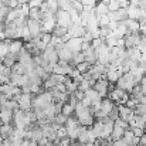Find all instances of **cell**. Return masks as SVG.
<instances>
[{
    "label": "cell",
    "mask_w": 146,
    "mask_h": 146,
    "mask_svg": "<svg viewBox=\"0 0 146 146\" xmlns=\"http://www.w3.org/2000/svg\"><path fill=\"white\" fill-rule=\"evenodd\" d=\"M135 85H136V82H135L133 74L131 71L126 72V74H122L121 78L116 81V87L121 88V90H123V91H126V92H129V94L132 92V90H133Z\"/></svg>",
    "instance_id": "1"
},
{
    "label": "cell",
    "mask_w": 146,
    "mask_h": 146,
    "mask_svg": "<svg viewBox=\"0 0 146 146\" xmlns=\"http://www.w3.org/2000/svg\"><path fill=\"white\" fill-rule=\"evenodd\" d=\"M51 102H54V98H52V95L50 94L48 91H46L43 94L34 95V98H33V108H43L44 109Z\"/></svg>",
    "instance_id": "2"
},
{
    "label": "cell",
    "mask_w": 146,
    "mask_h": 146,
    "mask_svg": "<svg viewBox=\"0 0 146 146\" xmlns=\"http://www.w3.org/2000/svg\"><path fill=\"white\" fill-rule=\"evenodd\" d=\"M41 55L44 57L46 61H48V62H51V64H57L58 60H60V57H58V51L55 50V46L51 44V43L47 44V48L41 52Z\"/></svg>",
    "instance_id": "3"
},
{
    "label": "cell",
    "mask_w": 146,
    "mask_h": 146,
    "mask_svg": "<svg viewBox=\"0 0 146 146\" xmlns=\"http://www.w3.org/2000/svg\"><path fill=\"white\" fill-rule=\"evenodd\" d=\"M142 34L141 33H129L128 36H125V48H133V47H139V44L142 43Z\"/></svg>",
    "instance_id": "4"
},
{
    "label": "cell",
    "mask_w": 146,
    "mask_h": 146,
    "mask_svg": "<svg viewBox=\"0 0 146 146\" xmlns=\"http://www.w3.org/2000/svg\"><path fill=\"white\" fill-rule=\"evenodd\" d=\"M55 17H57V24L58 26H62V27H70L72 26V20H71V16H70V11H65V10H58L55 13Z\"/></svg>",
    "instance_id": "5"
},
{
    "label": "cell",
    "mask_w": 146,
    "mask_h": 146,
    "mask_svg": "<svg viewBox=\"0 0 146 146\" xmlns=\"http://www.w3.org/2000/svg\"><path fill=\"white\" fill-rule=\"evenodd\" d=\"M108 85H109V81L106 78H98L97 81H95L94 90L101 95V98H106L108 94H109L108 92Z\"/></svg>",
    "instance_id": "6"
},
{
    "label": "cell",
    "mask_w": 146,
    "mask_h": 146,
    "mask_svg": "<svg viewBox=\"0 0 146 146\" xmlns=\"http://www.w3.org/2000/svg\"><path fill=\"white\" fill-rule=\"evenodd\" d=\"M33 94H21L20 99L17 101L19 102V108L23 109V111H31L33 109Z\"/></svg>",
    "instance_id": "7"
},
{
    "label": "cell",
    "mask_w": 146,
    "mask_h": 146,
    "mask_svg": "<svg viewBox=\"0 0 146 146\" xmlns=\"http://www.w3.org/2000/svg\"><path fill=\"white\" fill-rule=\"evenodd\" d=\"M118 109H119V118L125 119V121H131L132 118H135V109L132 108H128L126 105H116Z\"/></svg>",
    "instance_id": "8"
},
{
    "label": "cell",
    "mask_w": 146,
    "mask_h": 146,
    "mask_svg": "<svg viewBox=\"0 0 146 146\" xmlns=\"http://www.w3.org/2000/svg\"><path fill=\"white\" fill-rule=\"evenodd\" d=\"M82 41H84V40H82V38H80V37H71V38L65 43V46L71 50L74 54H77V52H80V51H81Z\"/></svg>",
    "instance_id": "9"
},
{
    "label": "cell",
    "mask_w": 146,
    "mask_h": 146,
    "mask_svg": "<svg viewBox=\"0 0 146 146\" xmlns=\"http://www.w3.org/2000/svg\"><path fill=\"white\" fill-rule=\"evenodd\" d=\"M14 131H16V126H14L13 122H11V123H3V125L0 126V135H1L3 139L11 138V136L14 135Z\"/></svg>",
    "instance_id": "10"
},
{
    "label": "cell",
    "mask_w": 146,
    "mask_h": 146,
    "mask_svg": "<svg viewBox=\"0 0 146 146\" xmlns=\"http://www.w3.org/2000/svg\"><path fill=\"white\" fill-rule=\"evenodd\" d=\"M14 118V111L11 109H6V108H0V123H11Z\"/></svg>",
    "instance_id": "11"
},
{
    "label": "cell",
    "mask_w": 146,
    "mask_h": 146,
    "mask_svg": "<svg viewBox=\"0 0 146 146\" xmlns=\"http://www.w3.org/2000/svg\"><path fill=\"white\" fill-rule=\"evenodd\" d=\"M84 52V55H85V61H88L91 65L92 64H95L98 61V54H97V50L94 48L92 46L90 47V48H87L85 51H82Z\"/></svg>",
    "instance_id": "12"
},
{
    "label": "cell",
    "mask_w": 146,
    "mask_h": 146,
    "mask_svg": "<svg viewBox=\"0 0 146 146\" xmlns=\"http://www.w3.org/2000/svg\"><path fill=\"white\" fill-rule=\"evenodd\" d=\"M125 24L128 27V30L131 33H141V21L139 20H133V19H126Z\"/></svg>",
    "instance_id": "13"
},
{
    "label": "cell",
    "mask_w": 146,
    "mask_h": 146,
    "mask_svg": "<svg viewBox=\"0 0 146 146\" xmlns=\"http://www.w3.org/2000/svg\"><path fill=\"white\" fill-rule=\"evenodd\" d=\"M23 48H24V43H23V40H20V38H16V40H13V41L10 43V52H14V54L19 55V52Z\"/></svg>",
    "instance_id": "14"
},
{
    "label": "cell",
    "mask_w": 146,
    "mask_h": 146,
    "mask_svg": "<svg viewBox=\"0 0 146 146\" xmlns=\"http://www.w3.org/2000/svg\"><path fill=\"white\" fill-rule=\"evenodd\" d=\"M44 11H41L40 9H36V7H31L30 9V14H29V19H33V20H37V21H43L44 20Z\"/></svg>",
    "instance_id": "15"
},
{
    "label": "cell",
    "mask_w": 146,
    "mask_h": 146,
    "mask_svg": "<svg viewBox=\"0 0 146 146\" xmlns=\"http://www.w3.org/2000/svg\"><path fill=\"white\" fill-rule=\"evenodd\" d=\"M17 61H19V55L14 54V52H9V54L3 58V64H4L6 67H10V68H11Z\"/></svg>",
    "instance_id": "16"
},
{
    "label": "cell",
    "mask_w": 146,
    "mask_h": 146,
    "mask_svg": "<svg viewBox=\"0 0 146 146\" xmlns=\"http://www.w3.org/2000/svg\"><path fill=\"white\" fill-rule=\"evenodd\" d=\"M123 133H125V129L123 128H121V126H118V125H115L113 126V131H112V133H111V141H118V139H122V136H123Z\"/></svg>",
    "instance_id": "17"
},
{
    "label": "cell",
    "mask_w": 146,
    "mask_h": 146,
    "mask_svg": "<svg viewBox=\"0 0 146 146\" xmlns=\"http://www.w3.org/2000/svg\"><path fill=\"white\" fill-rule=\"evenodd\" d=\"M126 50H128V52H129V58H131L132 61H136V62H139V61H141V58H142V51L138 48V47L126 48Z\"/></svg>",
    "instance_id": "18"
},
{
    "label": "cell",
    "mask_w": 146,
    "mask_h": 146,
    "mask_svg": "<svg viewBox=\"0 0 146 146\" xmlns=\"http://www.w3.org/2000/svg\"><path fill=\"white\" fill-rule=\"evenodd\" d=\"M121 75H122V72H121V70H113V71H106V80L109 81V82H113V84H116V81L121 78Z\"/></svg>",
    "instance_id": "19"
},
{
    "label": "cell",
    "mask_w": 146,
    "mask_h": 146,
    "mask_svg": "<svg viewBox=\"0 0 146 146\" xmlns=\"http://www.w3.org/2000/svg\"><path fill=\"white\" fill-rule=\"evenodd\" d=\"M65 128H67V131H68V133L71 132V131H74V129H77L78 126H80V122H78V118H68L67 119V122H65V125H64Z\"/></svg>",
    "instance_id": "20"
},
{
    "label": "cell",
    "mask_w": 146,
    "mask_h": 146,
    "mask_svg": "<svg viewBox=\"0 0 146 146\" xmlns=\"http://www.w3.org/2000/svg\"><path fill=\"white\" fill-rule=\"evenodd\" d=\"M125 92H126V91H123V90H121V88H118V87H116L112 92H109V94H108V98H111V99L116 104L121 98L123 97V94H125Z\"/></svg>",
    "instance_id": "21"
},
{
    "label": "cell",
    "mask_w": 146,
    "mask_h": 146,
    "mask_svg": "<svg viewBox=\"0 0 146 146\" xmlns=\"http://www.w3.org/2000/svg\"><path fill=\"white\" fill-rule=\"evenodd\" d=\"M95 13L98 16H102V14H108L109 13V9H108V4L104 3V1H98L95 4Z\"/></svg>",
    "instance_id": "22"
},
{
    "label": "cell",
    "mask_w": 146,
    "mask_h": 146,
    "mask_svg": "<svg viewBox=\"0 0 146 146\" xmlns=\"http://www.w3.org/2000/svg\"><path fill=\"white\" fill-rule=\"evenodd\" d=\"M85 97L88 98L91 102H95V101H99V99H102L101 98V95L98 94L97 91L94 90V88H90L88 91H85Z\"/></svg>",
    "instance_id": "23"
},
{
    "label": "cell",
    "mask_w": 146,
    "mask_h": 146,
    "mask_svg": "<svg viewBox=\"0 0 146 146\" xmlns=\"http://www.w3.org/2000/svg\"><path fill=\"white\" fill-rule=\"evenodd\" d=\"M61 113H64L65 116H71L72 113H75V108L72 106V105H70L68 102H64V105H62V109H61Z\"/></svg>",
    "instance_id": "24"
},
{
    "label": "cell",
    "mask_w": 146,
    "mask_h": 146,
    "mask_svg": "<svg viewBox=\"0 0 146 146\" xmlns=\"http://www.w3.org/2000/svg\"><path fill=\"white\" fill-rule=\"evenodd\" d=\"M10 52V46L4 41H0V62H3V58Z\"/></svg>",
    "instance_id": "25"
},
{
    "label": "cell",
    "mask_w": 146,
    "mask_h": 146,
    "mask_svg": "<svg viewBox=\"0 0 146 146\" xmlns=\"http://www.w3.org/2000/svg\"><path fill=\"white\" fill-rule=\"evenodd\" d=\"M133 138H135V133H133V131H132V129H125V133H123L122 139H123V141L128 143V146H131L132 141H133Z\"/></svg>",
    "instance_id": "26"
},
{
    "label": "cell",
    "mask_w": 146,
    "mask_h": 146,
    "mask_svg": "<svg viewBox=\"0 0 146 146\" xmlns=\"http://www.w3.org/2000/svg\"><path fill=\"white\" fill-rule=\"evenodd\" d=\"M11 72H16V74H26L27 70H26V67H24L20 61H17V62L11 67Z\"/></svg>",
    "instance_id": "27"
},
{
    "label": "cell",
    "mask_w": 146,
    "mask_h": 146,
    "mask_svg": "<svg viewBox=\"0 0 146 146\" xmlns=\"http://www.w3.org/2000/svg\"><path fill=\"white\" fill-rule=\"evenodd\" d=\"M81 74H84V72H88L90 70H91V64L88 62V61H82V62H80V64H77V67H75Z\"/></svg>",
    "instance_id": "28"
},
{
    "label": "cell",
    "mask_w": 146,
    "mask_h": 146,
    "mask_svg": "<svg viewBox=\"0 0 146 146\" xmlns=\"http://www.w3.org/2000/svg\"><path fill=\"white\" fill-rule=\"evenodd\" d=\"M58 4H60V9L65 11H70L72 9V0H58Z\"/></svg>",
    "instance_id": "29"
},
{
    "label": "cell",
    "mask_w": 146,
    "mask_h": 146,
    "mask_svg": "<svg viewBox=\"0 0 146 146\" xmlns=\"http://www.w3.org/2000/svg\"><path fill=\"white\" fill-rule=\"evenodd\" d=\"M68 33V29L67 27H62V26H55V29H54V31H52V34L54 36H58V37H62V36H65Z\"/></svg>",
    "instance_id": "30"
},
{
    "label": "cell",
    "mask_w": 146,
    "mask_h": 146,
    "mask_svg": "<svg viewBox=\"0 0 146 146\" xmlns=\"http://www.w3.org/2000/svg\"><path fill=\"white\" fill-rule=\"evenodd\" d=\"M90 88H92V85H91V82H90L88 80H85V78L78 84V90H80V91H84V92H85V91H88Z\"/></svg>",
    "instance_id": "31"
},
{
    "label": "cell",
    "mask_w": 146,
    "mask_h": 146,
    "mask_svg": "<svg viewBox=\"0 0 146 146\" xmlns=\"http://www.w3.org/2000/svg\"><path fill=\"white\" fill-rule=\"evenodd\" d=\"M47 4H48V7H50V11H52V13H57L60 10L58 0H47Z\"/></svg>",
    "instance_id": "32"
},
{
    "label": "cell",
    "mask_w": 146,
    "mask_h": 146,
    "mask_svg": "<svg viewBox=\"0 0 146 146\" xmlns=\"http://www.w3.org/2000/svg\"><path fill=\"white\" fill-rule=\"evenodd\" d=\"M98 21H99V27H104V26H108L111 19L108 14H102V16H98Z\"/></svg>",
    "instance_id": "33"
},
{
    "label": "cell",
    "mask_w": 146,
    "mask_h": 146,
    "mask_svg": "<svg viewBox=\"0 0 146 146\" xmlns=\"http://www.w3.org/2000/svg\"><path fill=\"white\" fill-rule=\"evenodd\" d=\"M57 138H60V139L68 138V131H67L65 126H60V128L57 129Z\"/></svg>",
    "instance_id": "34"
},
{
    "label": "cell",
    "mask_w": 146,
    "mask_h": 146,
    "mask_svg": "<svg viewBox=\"0 0 146 146\" xmlns=\"http://www.w3.org/2000/svg\"><path fill=\"white\" fill-rule=\"evenodd\" d=\"M108 9H109V11H116V10H119V9H121L119 0H111V1L108 3Z\"/></svg>",
    "instance_id": "35"
},
{
    "label": "cell",
    "mask_w": 146,
    "mask_h": 146,
    "mask_svg": "<svg viewBox=\"0 0 146 146\" xmlns=\"http://www.w3.org/2000/svg\"><path fill=\"white\" fill-rule=\"evenodd\" d=\"M27 20H29V17H19L14 20V24H16V27H26Z\"/></svg>",
    "instance_id": "36"
},
{
    "label": "cell",
    "mask_w": 146,
    "mask_h": 146,
    "mask_svg": "<svg viewBox=\"0 0 146 146\" xmlns=\"http://www.w3.org/2000/svg\"><path fill=\"white\" fill-rule=\"evenodd\" d=\"M115 125H118V126H121V128H123V129H131L129 122L125 121V119H122V118H118V119L115 121Z\"/></svg>",
    "instance_id": "37"
},
{
    "label": "cell",
    "mask_w": 146,
    "mask_h": 146,
    "mask_svg": "<svg viewBox=\"0 0 146 146\" xmlns=\"http://www.w3.org/2000/svg\"><path fill=\"white\" fill-rule=\"evenodd\" d=\"M108 116H109V119H111V121H113V122H115V121L119 118V109H118V106H115V108L109 112V115H108Z\"/></svg>",
    "instance_id": "38"
},
{
    "label": "cell",
    "mask_w": 146,
    "mask_h": 146,
    "mask_svg": "<svg viewBox=\"0 0 146 146\" xmlns=\"http://www.w3.org/2000/svg\"><path fill=\"white\" fill-rule=\"evenodd\" d=\"M77 141H80V142H81V143H84V145H85L87 142H90V136H88V129H87L85 132H82V133H81V135L78 136V139H77Z\"/></svg>",
    "instance_id": "39"
},
{
    "label": "cell",
    "mask_w": 146,
    "mask_h": 146,
    "mask_svg": "<svg viewBox=\"0 0 146 146\" xmlns=\"http://www.w3.org/2000/svg\"><path fill=\"white\" fill-rule=\"evenodd\" d=\"M30 4L29 3H26V4H21L20 6V10H21V13H23V16H26V17H29V14H30Z\"/></svg>",
    "instance_id": "40"
},
{
    "label": "cell",
    "mask_w": 146,
    "mask_h": 146,
    "mask_svg": "<svg viewBox=\"0 0 146 146\" xmlns=\"http://www.w3.org/2000/svg\"><path fill=\"white\" fill-rule=\"evenodd\" d=\"M67 119H68V116H65L64 113H58L57 116H55V121L62 126V125H65V122H67Z\"/></svg>",
    "instance_id": "41"
},
{
    "label": "cell",
    "mask_w": 146,
    "mask_h": 146,
    "mask_svg": "<svg viewBox=\"0 0 146 146\" xmlns=\"http://www.w3.org/2000/svg\"><path fill=\"white\" fill-rule=\"evenodd\" d=\"M51 38H52V33H43V36H41V41H44L46 44L51 43Z\"/></svg>",
    "instance_id": "42"
},
{
    "label": "cell",
    "mask_w": 146,
    "mask_h": 146,
    "mask_svg": "<svg viewBox=\"0 0 146 146\" xmlns=\"http://www.w3.org/2000/svg\"><path fill=\"white\" fill-rule=\"evenodd\" d=\"M102 44H104V38H101V37H99V38H94V40L91 41V46L95 50H97L99 46H102Z\"/></svg>",
    "instance_id": "43"
},
{
    "label": "cell",
    "mask_w": 146,
    "mask_h": 146,
    "mask_svg": "<svg viewBox=\"0 0 146 146\" xmlns=\"http://www.w3.org/2000/svg\"><path fill=\"white\" fill-rule=\"evenodd\" d=\"M131 129L133 131L135 136H142V135L145 133V129H143V128H139V126H133V128H131Z\"/></svg>",
    "instance_id": "44"
},
{
    "label": "cell",
    "mask_w": 146,
    "mask_h": 146,
    "mask_svg": "<svg viewBox=\"0 0 146 146\" xmlns=\"http://www.w3.org/2000/svg\"><path fill=\"white\" fill-rule=\"evenodd\" d=\"M30 7H36V9H40L41 4H43V0H30L29 1Z\"/></svg>",
    "instance_id": "45"
},
{
    "label": "cell",
    "mask_w": 146,
    "mask_h": 146,
    "mask_svg": "<svg viewBox=\"0 0 146 146\" xmlns=\"http://www.w3.org/2000/svg\"><path fill=\"white\" fill-rule=\"evenodd\" d=\"M81 3H82L84 6H94V7H95L98 0H81Z\"/></svg>",
    "instance_id": "46"
},
{
    "label": "cell",
    "mask_w": 146,
    "mask_h": 146,
    "mask_svg": "<svg viewBox=\"0 0 146 146\" xmlns=\"http://www.w3.org/2000/svg\"><path fill=\"white\" fill-rule=\"evenodd\" d=\"M0 40H6V33H4V23L0 24Z\"/></svg>",
    "instance_id": "47"
},
{
    "label": "cell",
    "mask_w": 146,
    "mask_h": 146,
    "mask_svg": "<svg viewBox=\"0 0 146 146\" xmlns=\"http://www.w3.org/2000/svg\"><path fill=\"white\" fill-rule=\"evenodd\" d=\"M55 88H57L60 92H67V87H65V84H57Z\"/></svg>",
    "instance_id": "48"
},
{
    "label": "cell",
    "mask_w": 146,
    "mask_h": 146,
    "mask_svg": "<svg viewBox=\"0 0 146 146\" xmlns=\"http://www.w3.org/2000/svg\"><path fill=\"white\" fill-rule=\"evenodd\" d=\"M40 10H41V11H44V13L50 11V7H48V4H47V0H46V1H43V4H41Z\"/></svg>",
    "instance_id": "49"
},
{
    "label": "cell",
    "mask_w": 146,
    "mask_h": 146,
    "mask_svg": "<svg viewBox=\"0 0 146 146\" xmlns=\"http://www.w3.org/2000/svg\"><path fill=\"white\" fill-rule=\"evenodd\" d=\"M113 145L115 146H128V143H126L123 139H118V141H115V142H113Z\"/></svg>",
    "instance_id": "50"
},
{
    "label": "cell",
    "mask_w": 146,
    "mask_h": 146,
    "mask_svg": "<svg viewBox=\"0 0 146 146\" xmlns=\"http://www.w3.org/2000/svg\"><path fill=\"white\" fill-rule=\"evenodd\" d=\"M141 85H142V90H143V94L146 95V74L143 75V78L141 80Z\"/></svg>",
    "instance_id": "51"
},
{
    "label": "cell",
    "mask_w": 146,
    "mask_h": 146,
    "mask_svg": "<svg viewBox=\"0 0 146 146\" xmlns=\"http://www.w3.org/2000/svg\"><path fill=\"white\" fill-rule=\"evenodd\" d=\"M141 34H142V36H146V23L145 21L141 23Z\"/></svg>",
    "instance_id": "52"
},
{
    "label": "cell",
    "mask_w": 146,
    "mask_h": 146,
    "mask_svg": "<svg viewBox=\"0 0 146 146\" xmlns=\"http://www.w3.org/2000/svg\"><path fill=\"white\" fill-rule=\"evenodd\" d=\"M91 34H92V37H94V38H99V37H101L99 29H97V30H94V31H91Z\"/></svg>",
    "instance_id": "53"
},
{
    "label": "cell",
    "mask_w": 146,
    "mask_h": 146,
    "mask_svg": "<svg viewBox=\"0 0 146 146\" xmlns=\"http://www.w3.org/2000/svg\"><path fill=\"white\" fill-rule=\"evenodd\" d=\"M141 145L146 146V133H143V135L141 136Z\"/></svg>",
    "instance_id": "54"
},
{
    "label": "cell",
    "mask_w": 146,
    "mask_h": 146,
    "mask_svg": "<svg viewBox=\"0 0 146 146\" xmlns=\"http://www.w3.org/2000/svg\"><path fill=\"white\" fill-rule=\"evenodd\" d=\"M30 0H19V4L21 6V4H26V3H29Z\"/></svg>",
    "instance_id": "55"
},
{
    "label": "cell",
    "mask_w": 146,
    "mask_h": 146,
    "mask_svg": "<svg viewBox=\"0 0 146 146\" xmlns=\"http://www.w3.org/2000/svg\"><path fill=\"white\" fill-rule=\"evenodd\" d=\"M98 1H104V3H106V4H108V3H109L111 0H98Z\"/></svg>",
    "instance_id": "56"
},
{
    "label": "cell",
    "mask_w": 146,
    "mask_h": 146,
    "mask_svg": "<svg viewBox=\"0 0 146 146\" xmlns=\"http://www.w3.org/2000/svg\"><path fill=\"white\" fill-rule=\"evenodd\" d=\"M136 146H143V145H141V143H139V145H136Z\"/></svg>",
    "instance_id": "57"
},
{
    "label": "cell",
    "mask_w": 146,
    "mask_h": 146,
    "mask_svg": "<svg viewBox=\"0 0 146 146\" xmlns=\"http://www.w3.org/2000/svg\"><path fill=\"white\" fill-rule=\"evenodd\" d=\"M145 70H146V65H145Z\"/></svg>",
    "instance_id": "58"
},
{
    "label": "cell",
    "mask_w": 146,
    "mask_h": 146,
    "mask_svg": "<svg viewBox=\"0 0 146 146\" xmlns=\"http://www.w3.org/2000/svg\"><path fill=\"white\" fill-rule=\"evenodd\" d=\"M43 1H46V0H43Z\"/></svg>",
    "instance_id": "59"
},
{
    "label": "cell",
    "mask_w": 146,
    "mask_h": 146,
    "mask_svg": "<svg viewBox=\"0 0 146 146\" xmlns=\"http://www.w3.org/2000/svg\"><path fill=\"white\" fill-rule=\"evenodd\" d=\"M0 126H1V123H0Z\"/></svg>",
    "instance_id": "60"
},
{
    "label": "cell",
    "mask_w": 146,
    "mask_h": 146,
    "mask_svg": "<svg viewBox=\"0 0 146 146\" xmlns=\"http://www.w3.org/2000/svg\"><path fill=\"white\" fill-rule=\"evenodd\" d=\"M0 41H1V40H0Z\"/></svg>",
    "instance_id": "61"
},
{
    "label": "cell",
    "mask_w": 146,
    "mask_h": 146,
    "mask_svg": "<svg viewBox=\"0 0 146 146\" xmlns=\"http://www.w3.org/2000/svg\"><path fill=\"white\" fill-rule=\"evenodd\" d=\"M129 1H131V0H129Z\"/></svg>",
    "instance_id": "62"
},
{
    "label": "cell",
    "mask_w": 146,
    "mask_h": 146,
    "mask_svg": "<svg viewBox=\"0 0 146 146\" xmlns=\"http://www.w3.org/2000/svg\"><path fill=\"white\" fill-rule=\"evenodd\" d=\"M145 129H146V128H145Z\"/></svg>",
    "instance_id": "63"
}]
</instances>
